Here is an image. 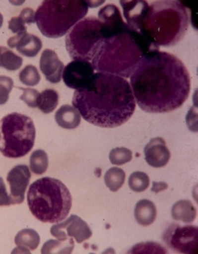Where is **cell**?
<instances>
[{"instance_id":"6da1fadb","label":"cell","mask_w":198,"mask_h":254,"mask_svg":"<svg viewBox=\"0 0 198 254\" xmlns=\"http://www.w3.org/2000/svg\"><path fill=\"white\" fill-rule=\"evenodd\" d=\"M131 87L138 106L145 112H171L189 97L191 76L178 57L155 50L148 53L132 73Z\"/></svg>"},{"instance_id":"7a4b0ae2","label":"cell","mask_w":198,"mask_h":254,"mask_svg":"<svg viewBox=\"0 0 198 254\" xmlns=\"http://www.w3.org/2000/svg\"><path fill=\"white\" fill-rule=\"evenodd\" d=\"M72 104L85 121L103 128L121 127L135 110L129 81L109 73H96L86 87L75 90Z\"/></svg>"},{"instance_id":"3957f363","label":"cell","mask_w":198,"mask_h":254,"mask_svg":"<svg viewBox=\"0 0 198 254\" xmlns=\"http://www.w3.org/2000/svg\"><path fill=\"white\" fill-rule=\"evenodd\" d=\"M159 47L151 44L140 32L128 29L105 38L91 61L94 70L124 78L131 77L141 60Z\"/></svg>"},{"instance_id":"277c9868","label":"cell","mask_w":198,"mask_h":254,"mask_svg":"<svg viewBox=\"0 0 198 254\" xmlns=\"http://www.w3.org/2000/svg\"><path fill=\"white\" fill-rule=\"evenodd\" d=\"M189 20V11L181 1H154L149 5L140 33L155 46H175L184 38Z\"/></svg>"},{"instance_id":"5b68a950","label":"cell","mask_w":198,"mask_h":254,"mask_svg":"<svg viewBox=\"0 0 198 254\" xmlns=\"http://www.w3.org/2000/svg\"><path fill=\"white\" fill-rule=\"evenodd\" d=\"M27 203L32 214L41 222L59 223L68 216L72 197L60 180L43 177L30 186Z\"/></svg>"},{"instance_id":"8992f818","label":"cell","mask_w":198,"mask_h":254,"mask_svg":"<svg viewBox=\"0 0 198 254\" xmlns=\"http://www.w3.org/2000/svg\"><path fill=\"white\" fill-rule=\"evenodd\" d=\"M88 8L83 0H47L37 9L35 20L44 37L61 38L84 19Z\"/></svg>"},{"instance_id":"52a82bcc","label":"cell","mask_w":198,"mask_h":254,"mask_svg":"<svg viewBox=\"0 0 198 254\" xmlns=\"http://www.w3.org/2000/svg\"><path fill=\"white\" fill-rule=\"evenodd\" d=\"M36 139V128L32 119L12 113L0 121V152L3 156L18 159L32 150Z\"/></svg>"},{"instance_id":"ba28073f","label":"cell","mask_w":198,"mask_h":254,"mask_svg":"<svg viewBox=\"0 0 198 254\" xmlns=\"http://www.w3.org/2000/svg\"><path fill=\"white\" fill-rule=\"evenodd\" d=\"M106 35L100 20L88 16L80 20L66 35V46L74 61H92Z\"/></svg>"},{"instance_id":"9c48e42d","label":"cell","mask_w":198,"mask_h":254,"mask_svg":"<svg viewBox=\"0 0 198 254\" xmlns=\"http://www.w3.org/2000/svg\"><path fill=\"white\" fill-rule=\"evenodd\" d=\"M163 240L170 249L176 253L185 254H198V226L171 225L163 235Z\"/></svg>"},{"instance_id":"30bf717a","label":"cell","mask_w":198,"mask_h":254,"mask_svg":"<svg viewBox=\"0 0 198 254\" xmlns=\"http://www.w3.org/2000/svg\"><path fill=\"white\" fill-rule=\"evenodd\" d=\"M50 232L57 239L75 238L77 243H82L92 236V231L86 222L75 214L70 215L64 222L53 225Z\"/></svg>"},{"instance_id":"8fae6325","label":"cell","mask_w":198,"mask_h":254,"mask_svg":"<svg viewBox=\"0 0 198 254\" xmlns=\"http://www.w3.org/2000/svg\"><path fill=\"white\" fill-rule=\"evenodd\" d=\"M94 69L91 62L73 61L64 69V82L71 89L79 90L86 87L92 81Z\"/></svg>"},{"instance_id":"7c38bea8","label":"cell","mask_w":198,"mask_h":254,"mask_svg":"<svg viewBox=\"0 0 198 254\" xmlns=\"http://www.w3.org/2000/svg\"><path fill=\"white\" fill-rule=\"evenodd\" d=\"M31 179V171L25 165H16L7 175L10 189L11 204H20L25 200V193Z\"/></svg>"},{"instance_id":"4fadbf2b","label":"cell","mask_w":198,"mask_h":254,"mask_svg":"<svg viewBox=\"0 0 198 254\" xmlns=\"http://www.w3.org/2000/svg\"><path fill=\"white\" fill-rule=\"evenodd\" d=\"M98 20L103 24L106 38L119 34L129 28L122 19L120 9L112 3L104 6L98 11Z\"/></svg>"},{"instance_id":"5bb4252c","label":"cell","mask_w":198,"mask_h":254,"mask_svg":"<svg viewBox=\"0 0 198 254\" xmlns=\"http://www.w3.org/2000/svg\"><path fill=\"white\" fill-rule=\"evenodd\" d=\"M120 3L122 6L128 27L134 32H140L141 23L149 8L148 3L144 0H122L120 1Z\"/></svg>"},{"instance_id":"9a60e30c","label":"cell","mask_w":198,"mask_h":254,"mask_svg":"<svg viewBox=\"0 0 198 254\" xmlns=\"http://www.w3.org/2000/svg\"><path fill=\"white\" fill-rule=\"evenodd\" d=\"M8 46L11 49L15 48L20 55L26 57H35L43 48V42L40 38L26 32H20L9 38Z\"/></svg>"},{"instance_id":"2e32d148","label":"cell","mask_w":198,"mask_h":254,"mask_svg":"<svg viewBox=\"0 0 198 254\" xmlns=\"http://www.w3.org/2000/svg\"><path fill=\"white\" fill-rule=\"evenodd\" d=\"M144 153L146 163L152 167H164L170 161V152L162 137L151 139L144 148Z\"/></svg>"},{"instance_id":"e0dca14e","label":"cell","mask_w":198,"mask_h":254,"mask_svg":"<svg viewBox=\"0 0 198 254\" xmlns=\"http://www.w3.org/2000/svg\"><path fill=\"white\" fill-rule=\"evenodd\" d=\"M63 62L52 49H45L41 55L40 69L47 80L51 83H59L63 75Z\"/></svg>"},{"instance_id":"ac0fdd59","label":"cell","mask_w":198,"mask_h":254,"mask_svg":"<svg viewBox=\"0 0 198 254\" xmlns=\"http://www.w3.org/2000/svg\"><path fill=\"white\" fill-rule=\"evenodd\" d=\"M80 120V112L77 109L68 104L61 106L55 114V121L57 124L68 130H72L79 127Z\"/></svg>"},{"instance_id":"d6986e66","label":"cell","mask_w":198,"mask_h":254,"mask_svg":"<svg viewBox=\"0 0 198 254\" xmlns=\"http://www.w3.org/2000/svg\"><path fill=\"white\" fill-rule=\"evenodd\" d=\"M135 219L139 225L148 226L154 222L157 218L155 204L148 199H141L135 207Z\"/></svg>"},{"instance_id":"ffe728a7","label":"cell","mask_w":198,"mask_h":254,"mask_svg":"<svg viewBox=\"0 0 198 254\" xmlns=\"http://www.w3.org/2000/svg\"><path fill=\"white\" fill-rule=\"evenodd\" d=\"M173 219L184 223L193 222L197 216V210L189 200H180L175 202L171 209Z\"/></svg>"},{"instance_id":"44dd1931","label":"cell","mask_w":198,"mask_h":254,"mask_svg":"<svg viewBox=\"0 0 198 254\" xmlns=\"http://www.w3.org/2000/svg\"><path fill=\"white\" fill-rule=\"evenodd\" d=\"M14 243L18 246V249L35 250L38 249L40 243V237L37 231L32 229H24L19 231L14 238ZM30 253V251H27Z\"/></svg>"},{"instance_id":"7402d4cb","label":"cell","mask_w":198,"mask_h":254,"mask_svg":"<svg viewBox=\"0 0 198 254\" xmlns=\"http://www.w3.org/2000/svg\"><path fill=\"white\" fill-rule=\"evenodd\" d=\"M75 244L73 238L67 240H49L43 245L42 254H71Z\"/></svg>"},{"instance_id":"603a6c76","label":"cell","mask_w":198,"mask_h":254,"mask_svg":"<svg viewBox=\"0 0 198 254\" xmlns=\"http://www.w3.org/2000/svg\"><path fill=\"white\" fill-rule=\"evenodd\" d=\"M23 64V59L15 55L13 51L5 47H0V67L9 71L20 69Z\"/></svg>"},{"instance_id":"cb8c5ba5","label":"cell","mask_w":198,"mask_h":254,"mask_svg":"<svg viewBox=\"0 0 198 254\" xmlns=\"http://www.w3.org/2000/svg\"><path fill=\"white\" fill-rule=\"evenodd\" d=\"M59 93L54 89H46L40 93L38 107L44 114H49L56 109L59 104Z\"/></svg>"},{"instance_id":"d4e9b609","label":"cell","mask_w":198,"mask_h":254,"mask_svg":"<svg viewBox=\"0 0 198 254\" xmlns=\"http://www.w3.org/2000/svg\"><path fill=\"white\" fill-rule=\"evenodd\" d=\"M126 172L121 168H110L104 176V182L107 188L112 191L120 190L125 183Z\"/></svg>"},{"instance_id":"484cf974","label":"cell","mask_w":198,"mask_h":254,"mask_svg":"<svg viewBox=\"0 0 198 254\" xmlns=\"http://www.w3.org/2000/svg\"><path fill=\"white\" fill-rule=\"evenodd\" d=\"M49 167V157L45 151L38 149L30 157V169L35 175H43Z\"/></svg>"},{"instance_id":"4316f807","label":"cell","mask_w":198,"mask_h":254,"mask_svg":"<svg viewBox=\"0 0 198 254\" xmlns=\"http://www.w3.org/2000/svg\"><path fill=\"white\" fill-rule=\"evenodd\" d=\"M149 176L141 171H135L129 177L128 185L132 190L135 192H141L146 190L149 187Z\"/></svg>"},{"instance_id":"83f0119b","label":"cell","mask_w":198,"mask_h":254,"mask_svg":"<svg viewBox=\"0 0 198 254\" xmlns=\"http://www.w3.org/2000/svg\"><path fill=\"white\" fill-rule=\"evenodd\" d=\"M19 78L22 83L27 87H33L39 83L41 80L40 74L34 65L28 64L19 73Z\"/></svg>"},{"instance_id":"f1b7e54d","label":"cell","mask_w":198,"mask_h":254,"mask_svg":"<svg viewBox=\"0 0 198 254\" xmlns=\"http://www.w3.org/2000/svg\"><path fill=\"white\" fill-rule=\"evenodd\" d=\"M132 152L126 147H115L109 153V160L115 165H122L132 161Z\"/></svg>"},{"instance_id":"f546056e","label":"cell","mask_w":198,"mask_h":254,"mask_svg":"<svg viewBox=\"0 0 198 254\" xmlns=\"http://www.w3.org/2000/svg\"><path fill=\"white\" fill-rule=\"evenodd\" d=\"M129 254H167L166 249L158 243H139L134 246L129 252Z\"/></svg>"},{"instance_id":"4dcf8cb0","label":"cell","mask_w":198,"mask_h":254,"mask_svg":"<svg viewBox=\"0 0 198 254\" xmlns=\"http://www.w3.org/2000/svg\"><path fill=\"white\" fill-rule=\"evenodd\" d=\"M14 87V81L12 78L6 75H0V105L8 102L9 93Z\"/></svg>"},{"instance_id":"1f68e13d","label":"cell","mask_w":198,"mask_h":254,"mask_svg":"<svg viewBox=\"0 0 198 254\" xmlns=\"http://www.w3.org/2000/svg\"><path fill=\"white\" fill-rule=\"evenodd\" d=\"M18 88L23 91V94L20 97V100L25 102L30 108L38 107V98L40 95V93L38 91L33 88Z\"/></svg>"},{"instance_id":"d6a6232c","label":"cell","mask_w":198,"mask_h":254,"mask_svg":"<svg viewBox=\"0 0 198 254\" xmlns=\"http://www.w3.org/2000/svg\"><path fill=\"white\" fill-rule=\"evenodd\" d=\"M9 29L13 33L16 34L20 32H26V22L20 15L17 17L11 18V20H9Z\"/></svg>"},{"instance_id":"836d02e7","label":"cell","mask_w":198,"mask_h":254,"mask_svg":"<svg viewBox=\"0 0 198 254\" xmlns=\"http://www.w3.org/2000/svg\"><path fill=\"white\" fill-rule=\"evenodd\" d=\"M11 205L10 197L6 190V186L3 178L0 177V206Z\"/></svg>"},{"instance_id":"e575fe53","label":"cell","mask_w":198,"mask_h":254,"mask_svg":"<svg viewBox=\"0 0 198 254\" xmlns=\"http://www.w3.org/2000/svg\"><path fill=\"white\" fill-rule=\"evenodd\" d=\"M19 15L25 20L26 24H33L36 22L34 10L32 8H25L21 10Z\"/></svg>"},{"instance_id":"d590c367","label":"cell","mask_w":198,"mask_h":254,"mask_svg":"<svg viewBox=\"0 0 198 254\" xmlns=\"http://www.w3.org/2000/svg\"><path fill=\"white\" fill-rule=\"evenodd\" d=\"M167 188H168V184L165 183V182H153L152 183V188L151 190L153 192H155V193H158V192H160L162 190H166Z\"/></svg>"},{"instance_id":"8d00e7d4","label":"cell","mask_w":198,"mask_h":254,"mask_svg":"<svg viewBox=\"0 0 198 254\" xmlns=\"http://www.w3.org/2000/svg\"><path fill=\"white\" fill-rule=\"evenodd\" d=\"M3 15L0 13V28L2 27V26H3Z\"/></svg>"}]
</instances>
